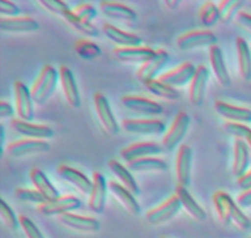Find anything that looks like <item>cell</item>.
Segmentation results:
<instances>
[{"mask_svg":"<svg viewBox=\"0 0 251 238\" xmlns=\"http://www.w3.org/2000/svg\"><path fill=\"white\" fill-rule=\"evenodd\" d=\"M15 109L19 119L32 122L34 118V101L31 95V88L21 81H15Z\"/></svg>","mask_w":251,"mask_h":238,"instance_id":"5b68a950","label":"cell"},{"mask_svg":"<svg viewBox=\"0 0 251 238\" xmlns=\"http://www.w3.org/2000/svg\"><path fill=\"white\" fill-rule=\"evenodd\" d=\"M250 238H251V237H250Z\"/></svg>","mask_w":251,"mask_h":238,"instance_id":"680465c9","label":"cell"},{"mask_svg":"<svg viewBox=\"0 0 251 238\" xmlns=\"http://www.w3.org/2000/svg\"><path fill=\"white\" fill-rule=\"evenodd\" d=\"M108 167H109V169L112 171V173L119 179L122 185H124L125 188L129 189L135 196L139 195V184H137L136 179H135L131 171H130L127 167H125L124 164H122L119 161H117V159H110V161L108 162Z\"/></svg>","mask_w":251,"mask_h":238,"instance_id":"1f68e13d","label":"cell"},{"mask_svg":"<svg viewBox=\"0 0 251 238\" xmlns=\"http://www.w3.org/2000/svg\"><path fill=\"white\" fill-rule=\"evenodd\" d=\"M39 4H41L47 11L51 12V14L56 15V16H60L61 19H64L65 15L71 11V9L69 7V5L66 4V2L59 1V0H41Z\"/></svg>","mask_w":251,"mask_h":238,"instance_id":"7bdbcfd3","label":"cell"},{"mask_svg":"<svg viewBox=\"0 0 251 238\" xmlns=\"http://www.w3.org/2000/svg\"><path fill=\"white\" fill-rule=\"evenodd\" d=\"M199 17H200V21L202 24V26L213 27L220 21L218 5L215 4L213 1L203 2L200 9V12H199Z\"/></svg>","mask_w":251,"mask_h":238,"instance_id":"f35d334b","label":"cell"},{"mask_svg":"<svg viewBox=\"0 0 251 238\" xmlns=\"http://www.w3.org/2000/svg\"><path fill=\"white\" fill-rule=\"evenodd\" d=\"M56 173L59 174V177L63 181L71 184L81 194L91 195V191H92L93 188V181L88 178L85 173L70 166H66V164H60V166L56 167Z\"/></svg>","mask_w":251,"mask_h":238,"instance_id":"7c38bea8","label":"cell"},{"mask_svg":"<svg viewBox=\"0 0 251 238\" xmlns=\"http://www.w3.org/2000/svg\"><path fill=\"white\" fill-rule=\"evenodd\" d=\"M176 195L178 196V199L180 200L181 208L189 213L191 218H194L195 221L199 222H202L207 218V213L203 210L202 206L198 203V201L194 199V196L191 195L189 189L186 186L183 185H176Z\"/></svg>","mask_w":251,"mask_h":238,"instance_id":"83f0119b","label":"cell"},{"mask_svg":"<svg viewBox=\"0 0 251 238\" xmlns=\"http://www.w3.org/2000/svg\"><path fill=\"white\" fill-rule=\"evenodd\" d=\"M162 238H166V237H162Z\"/></svg>","mask_w":251,"mask_h":238,"instance_id":"9f6ffc18","label":"cell"},{"mask_svg":"<svg viewBox=\"0 0 251 238\" xmlns=\"http://www.w3.org/2000/svg\"><path fill=\"white\" fill-rule=\"evenodd\" d=\"M74 48H75L76 54L85 60H93L102 54L100 47L90 39H78Z\"/></svg>","mask_w":251,"mask_h":238,"instance_id":"74e56055","label":"cell"},{"mask_svg":"<svg viewBox=\"0 0 251 238\" xmlns=\"http://www.w3.org/2000/svg\"><path fill=\"white\" fill-rule=\"evenodd\" d=\"M250 152L249 145L243 140L234 141V157H233V176L237 179L244 176L249 171Z\"/></svg>","mask_w":251,"mask_h":238,"instance_id":"f546056e","label":"cell"},{"mask_svg":"<svg viewBox=\"0 0 251 238\" xmlns=\"http://www.w3.org/2000/svg\"><path fill=\"white\" fill-rule=\"evenodd\" d=\"M171 55L164 49H158L156 51L154 55L151 59L142 64L136 71V76L141 82H147V81L156 80L158 74L161 73L162 69L168 64Z\"/></svg>","mask_w":251,"mask_h":238,"instance_id":"30bf717a","label":"cell"},{"mask_svg":"<svg viewBox=\"0 0 251 238\" xmlns=\"http://www.w3.org/2000/svg\"><path fill=\"white\" fill-rule=\"evenodd\" d=\"M100 9L103 15L120 24L134 26L137 22V15L131 7L115 1H100Z\"/></svg>","mask_w":251,"mask_h":238,"instance_id":"5bb4252c","label":"cell"},{"mask_svg":"<svg viewBox=\"0 0 251 238\" xmlns=\"http://www.w3.org/2000/svg\"><path fill=\"white\" fill-rule=\"evenodd\" d=\"M12 129L17 134L22 135L26 139L32 140H47L54 136V130L44 124H34L32 122H25L21 119H11L10 123Z\"/></svg>","mask_w":251,"mask_h":238,"instance_id":"9a60e30c","label":"cell"},{"mask_svg":"<svg viewBox=\"0 0 251 238\" xmlns=\"http://www.w3.org/2000/svg\"><path fill=\"white\" fill-rule=\"evenodd\" d=\"M122 103L127 110L144 115H159L163 113V107L159 103L140 96L126 95L122 98Z\"/></svg>","mask_w":251,"mask_h":238,"instance_id":"ac0fdd59","label":"cell"},{"mask_svg":"<svg viewBox=\"0 0 251 238\" xmlns=\"http://www.w3.org/2000/svg\"><path fill=\"white\" fill-rule=\"evenodd\" d=\"M212 203L221 222L225 225H230L232 223L230 216H232L233 206L235 205V201L233 200L232 196L226 191H216L212 196Z\"/></svg>","mask_w":251,"mask_h":238,"instance_id":"4dcf8cb0","label":"cell"},{"mask_svg":"<svg viewBox=\"0 0 251 238\" xmlns=\"http://www.w3.org/2000/svg\"><path fill=\"white\" fill-rule=\"evenodd\" d=\"M59 76H60V85L63 90L64 96H65L66 102L69 103L71 108L81 107V96L78 86L76 83V79L74 76L73 71L65 65H61L59 68Z\"/></svg>","mask_w":251,"mask_h":238,"instance_id":"2e32d148","label":"cell"},{"mask_svg":"<svg viewBox=\"0 0 251 238\" xmlns=\"http://www.w3.org/2000/svg\"><path fill=\"white\" fill-rule=\"evenodd\" d=\"M164 5H166L168 9L176 10L178 9L179 5H180V1H176V0H173V1H172V0H169V1H164Z\"/></svg>","mask_w":251,"mask_h":238,"instance_id":"f5cc1de1","label":"cell"},{"mask_svg":"<svg viewBox=\"0 0 251 238\" xmlns=\"http://www.w3.org/2000/svg\"><path fill=\"white\" fill-rule=\"evenodd\" d=\"M29 179H31L32 184H33L34 189L41 193V195L46 199L47 203L56 200V199H59L61 196L58 189L49 181L48 177L46 176V173L42 169H31V172H29Z\"/></svg>","mask_w":251,"mask_h":238,"instance_id":"4316f807","label":"cell"},{"mask_svg":"<svg viewBox=\"0 0 251 238\" xmlns=\"http://www.w3.org/2000/svg\"><path fill=\"white\" fill-rule=\"evenodd\" d=\"M144 85L150 93L164 101H176L180 98V92L176 88H173L171 86L166 85V83L161 82L158 79L147 81Z\"/></svg>","mask_w":251,"mask_h":238,"instance_id":"e575fe53","label":"cell"},{"mask_svg":"<svg viewBox=\"0 0 251 238\" xmlns=\"http://www.w3.org/2000/svg\"><path fill=\"white\" fill-rule=\"evenodd\" d=\"M15 114V109L10 103L1 101L0 102V118L5 119V118H11Z\"/></svg>","mask_w":251,"mask_h":238,"instance_id":"f907efd6","label":"cell"},{"mask_svg":"<svg viewBox=\"0 0 251 238\" xmlns=\"http://www.w3.org/2000/svg\"><path fill=\"white\" fill-rule=\"evenodd\" d=\"M21 12V9L14 4L12 1H6V0H1L0 1V15L5 19H12V17H17Z\"/></svg>","mask_w":251,"mask_h":238,"instance_id":"7dc6e473","label":"cell"},{"mask_svg":"<svg viewBox=\"0 0 251 238\" xmlns=\"http://www.w3.org/2000/svg\"><path fill=\"white\" fill-rule=\"evenodd\" d=\"M156 51L150 47H131V48H114L113 54L122 63L126 64H142L154 55Z\"/></svg>","mask_w":251,"mask_h":238,"instance_id":"603a6c76","label":"cell"},{"mask_svg":"<svg viewBox=\"0 0 251 238\" xmlns=\"http://www.w3.org/2000/svg\"><path fill=\"white\" fill-rule=\"evenodd\" d=\"M210 63L217 82L223 87H229L232 85V80H230L229 73H228L222 49L217 44L210 48Z\"/></svg>","mask_w":251,"mask_h":238,"instance_id":"f1b7e54d","label":"cell"},{"mask_svg":"<svg viewBox=\"0 0 251 238\" xmlns=\"http://www.w3.org/2000/svg\"><path fill=\"white\" fill-rule=\"evenodd\" d=\"M15 198L24 203H31L37 204V205H42V204L47 203L46 199L41 195L39 191L36 189H27V188H19L15 190Z\"/></svg>","mask_w":251,"mask_h":238,"instance_id":"60d3db41","label":"cell"},{"mask_svg":"<svg viewBox=\"0 0 251 238\" xmlns=\"http://www.w3.org/2000/svg\"><path fill=\"white\" fill-rule=\"evenodd\" d=\"M1 129V154H4L5 151V129H4V125L0 127Z\"/></svg>","mask_w":251,"mask_h":238,"instance_id":"db71d44e","label":"cell"},{"mask_svg":"<svg viewBox=\"0 0 251 238\" xmlns=\"http://www.w3.org/2000/svg\"><path fill=\"white\" fill-rule=\"evenodd\" d=\"M190 127V115L186 112H178L171 128L162 139V146L166 151H173L181 142Z\"/></svg>","mask_w":251,"mask_h":238,"instance_id":"7a4b0ae2","label":"cell"},{"mask_svg":"<svg viewBox=\"0 0 251 238\" xmlns=\"http://www.w3.org/2000/svg\"><path fill=\"white\" fill-rule=\"evenodd\" d=\"M237 183H238V186H239L243 191L251 189V169L250 171H248L244 176L240 177L239 179H237Z\"/></svg>","mask_w":251,"mask_h":238,"instance_id":"816d5d0a","label":"cell"},{"mask_svg":"<svg viewBox=\"0 0 251 238\" xmlns=\"http://www.w3.org/2000/svg\"><path fill=\"white\" fill-rule=\"evenodd\" d=\"M127 168L135 173H161L168 171L169 166L166 161L157 157H146L127 163Z\"/></svg>","mask_w":251,"mask_h":238,"instance_id":"d6a6232c","label":"cell"},{"mask_svg":"<svg viewBox=\"0 0 251 238\" xmlns=\"http://www.w3.org/2000/svg\"><path fill=\"white\" fill-rule=\"evenodd\" d=\"M108 189L113 194L115 200L119 201L120 205L127 212H130L131 215H139L141 212V208H140V204L137 203L136 196L129 189H126L124 185H122V184L114 181L108 182Z\"/></svg>","mask_w":251,"mask_h":238,"instance_id":"484cf974","label":"cell"},{"mask_svg":"<svg viewBox=\"0 0 251 238\" xmlns=\"http://www.w3.org/2000/svg\"><path fill=\"white\" fill-rule=\"evenodd\" d=\"M59 80H60V76H59L58 70L49 64L44 65L39 75L34 80L33 85L31 86V95L34 105L43 106L44 103H47V101L51 97L55 91Z\"/></svg>","mask_w":251,"mask_h":238,"instance_id":"6da1fadb","label":"cell"},{"mask_svg":"<svg viewBox=\"0 0 251 238\" xmlns=\"http://www.w3.org/2000/svg\"><path fill=\"white\" fill-rule=\"evenodd\" d=\"M247 144L249 145V147H251V135L249 137H248V140H247Z\"/></svg>","mask_w":251,"mask_h":238,"instance_id":"11a10c76","label":"cell"},{"mask_svg":"<svg viewBox=\"0 0 251 238\" xmlns=\"http://www.w3.org/2000/svg\"><path fill=\"white\" fill-rule=\"evenodd\" d=\"M238 54V65L240 76L244 81L251 80V48L244 38L239 37L235 42Z\"/></svg>","mask_w":251,"mask_h":238,"instance_id":"836d02e7","label":"cell"},{"mask_svg":"<svg viewBox=\"0 0 251 238\" xmlns=\"http://www.w3.org/2000/svg\"><path fill=\"white\" fill-rule=\"evenodd\" d=\"M235 22H237L240 27H243V28L247 29L248 32L251 33V14H249V12L240 11L239 14H238V16L235 17Z\"/></svg>","mask_w":251,"mask_h":238,"instance_id":"c3c4849f","label":"cell"},{"mask_svg":"<svg viewBox=\"0 0 251 238\" xmlns=\"http://www.w3.org/2000/svg\"><path fill=\"white\" fill-rule=\"evenodd\" d=\"M208 79H210V71L205 65H199L195 76L189 87V98L193 106L201 107L205 101L206 90H207Z\"/></svg>","mask_w":251,"mask_h":238,"instance_id":"ffe728a7","label":"cell"},{"mask_svg":"<svg viewBox=\"0 0 251 238\" xmlns=\"http://www.w3.org/2000/svg\"><path fill=\"white\" fill-rule=\"evenodd\" d=\"M39 24L29 16L0 19V31L4 33H32L39 29Z\"/></svg>","mask_w":251,"mask_h":238,"instance_id":"cb8c5ba5","label":"cell"},{"mask_svg":"<svg viewBox=\"0 0 251 238\" xmlns=\"http://www.w3.org/2000/svg\"><path fill=\"white\" fill-rule=\"evenodd\" d=\"M120 125L125 132L135 135H162L167 129L159 119H124Z\"/></svg>","mask_w":251,"mask_h":238,"instance_id":"9c48e42d","label":"cell"},{"mask_svg":"<svg viewBox=\"0 0 251 238\" xmlns=\"http://www.w3.org/2000/svg\"><path fill=\"white\" fill-rule=\"evenodd\" d=\"M162 151H163V146L157 142L140 141L124 147L120 151V157L126 163H130V162L146 159V157H154L156 155H161Z\"/></svg>","mask_w":251,"mask_h":238,"instance_id":"ba28073f","label":"cell"},{"mask_svg":"<svg viewBox=\"0 0 251 238\" xmlns=\"http://www.w3.org/2000/svg\"><path fill=\"white\" fill-rule=\"evenodd\" d=\"M93 188L91 191L90 200H88V208L92 212L102 213L105 208L108 193V183L105 177L100 172H93L92 176Z\"/></svg>","mask_w":251,"mask_h":238,"instance_id":"d6986e66","label":"cell"},{"mask_svg":"<svg viewBox=\"0 0 251 238\" xmlns=\"http://www.w3.org/2000/svg\"><path fill=\"white\" fill-rule=\"evenodd\" d=\"M0 216H1L2 221H4V223L6 225V227L9 228V230L11 231L19 230L20 227L19 218L16 217L14 210L10 208V205L4 200V199H1V201H0Z\"/></svg>","mask_w":251,"mask_h":238,"instance_id":"b9f144b4","label":"cell"},{"mask_svg":"<svg viewBox=\"0 0 251 238\" xmlns=\"http://www.w3.org/2000/svg\"><path fill=\"white\" fill-rule=\"evenodd\" d=\"M250 48H251V46H250Z\"/></svg>","mask_w":251,"mask_h":238,"instance_id":"6f0895ef","label":"cell"},{"mask_svg":"<svg viewBox=\"0 0 251 238\" xmlns=\"http://www.w3.org/2000/svg\"><path fill=\"white\" fill-rule=\"evenodd\" d=\"M50 150V145L46 140H32V139H22L12 141L7 145V152L11 157L20 159V157H26L29 155L43 154Z\"/></svg>","mask_w":251,"mask_h":238,"instance_id":"4fadbf2b","label":"cell"},{"mask_svg":"<svg viewBox=\"0 0 251 238\" xmlns=\"http://www.w3.org/2000/svg\"><path fill=\"white\" fill-rule=\"evenodd\" d=\"M102 31L104 36L110 42L115 44L118 48H131V47H141L142 38L137 34L125 32L123 29L118 28L114 25L104 24L102 27Z\"/></svg>","mask_w":251,"mask_h":238,"instance_id":"7402d4cb","label":"cell"},{"mask_svg":"<svg viewBox=\"0 0 251 238\" xmlns=\"http://www.w3.org/2000/svg\"><path fill=\"white\" fill-rule=\"evenodd\" d=\"M63 20H65L66 24L70 25V26L73 27L75 31L80 32V33L83 34V36H86V37H98L100 36V31H98V28L95 26V25L81 20L80 17H77L75 14H74L73 10H71L70 12H68Z\"/></svg>","mask_w":251,"mask_h":238,"instance_id":"d590c367","label":"cell"},{"mask_svg":"<svg viewBox=\"0 0 251 238\" xmlns=\"http://www.w3.org/2000/svg\"><path fill=\"white\" fill-rule=\"evenodd\" d=\"M217 36L212 31L208 29H198V31H190L181 34L176 39V46L180 51L188 52L196 48H203V47H211L217 44Z\"/></svg>","mask_w":251,"mask_h":238,"instance_id":"3957f363","label":"cell"},{"mask_svg":"<svg viewBox=\"0 0 251 238\" xmlns=\"http://www.w3.org/2000/svg\"><path fill=\"white\" fill-rule=\"evenodd\" d=\"M181 204L178 196L173 195L168 200L163 201L161 205L151 209L146 212V221L152 226L163 225L174 217L180 211Z\"/></svg>","mask_w":251,"mask_h":238,"instance_id":"8992f818","label":"cell"},{"mask_svg":"<svg viewBox=\"0 0 251 238\" xmlns=\"http://www.w3.org/2000/svg\"><path fill=\"white\" fill-rule=\"evenodd\" d=\"M215 110L226 122L242 123V124L251 123V110L249 108L238 107L225 101H216Z\"/></svg>","mask_w":251,"mask_h":238,"instance_id":"d4e9b609","label":"cell"},{"mask_svg":"<svg viewBox=\"0 0 251 238\" xmlns=\"http://www.w3.org/2000/svg\"><path fill=\"white\" fill-rule=\"evenodd\" d=\"M230 218H232V223H234L239 230L247 231L250 228L251 226L250 218L243 212V210L240 209V206L238 205V204H235V205L233 206L232 216H230Z\"/></svg>","mask_w":251,"mask_h":238,"instance_id":"bcb514c9","label":"cell"},{"mask_svg":"<svg viewBox=\"0 0 251 238\" xmlns=\"http://www.w3.org/2000/svg\"><path fill=\"white\" fill-rule=\"evenodd\" d=\"M237 204L240 208H251V189L242 191V194H239V196L237 198Z\"/></svg>","mask_w":251,"mask_h":238,"instance_id":"681fc988","label":"cell"},{"mask_svg":"<svg viewBox=\"0 0 251 238\" xmlns=\"http://www.w3.org/2000/svg\"><path fill=\"white\" fill-rule=\"evenodd\" d=\"M93 105H95L98 120L104 132L109 135H117L120 130V125L118 124V120L113 113L108 98L103 93L96 92L93 96Z\"/></svg>","mask_w":251,"mask_h":238,"instance_id":"277c9868","label":"cell"},{"mask_svg":"<svg viewBox=\"0 0 251 238\" xmlns=\"http://www.w3.org/2000/svg\"><path fill=\"white\" fill-rule=\"evenodd\" d=\"M196 70H198V68L193 63L185 61L173 70L162 74L161 76H158V80L173 88L183 87V86L190 85L194 76H195Z\"/></svg>","mask_w":251,"mask_h":238,"instance_id":"52a82bcc","label":"cell"},{"mask_svg":"<svg viewBox=\"0 0 251 238\" xmlns=\"http://www.w3.org/2000/svg\"><path fill=\"white\" fill-rule=\"evenodd\" d=\"M58 221L66 228L82 233H95L100 228V222L97 218L80 216L71 212L58 216Z\"/></svg>","mask_w":251,"mask_h":238,"instance_id":"44dd1931","label":"cell"},{"mask_svg":"<svg viewBox=\"0 0 251 238\" xmlns=\"http://www.w3.org/2000/svg\"><path fill=\"white\" fill-rule=\"evenodd\" d=\"M191 168H193V149L188 144L179 147L176 159V172L179 185L188 188L191 182Z\"/></svg>","mask_w":251,"mask_h":238,"instance_id":"e0dca14e","label":"cell"},{"mask_svg":"<svg viewBox=\"0 0 251 238\" xmlns=\"http://www.w3.org/2000/svg\"><path fill=\"white\" fill-rule=\"evenodd\" d=\"M243 5H244V1H242V0H223V1H221L218 4L220 21L222 24H229L238 16Z\"/></svg>","mask_w":251,"mask_h":238,"instance_id":"8d00e7d4","label":"cell"},{"mask_svg":"<svg viewBox=\"0 0 251 238\" xmlns=\"http://www.w3.org/2000/svg\"><path fill=\"white\" fill-rule=\"evenodd\" d=\"M223 129L228 135L234 137L235 140H243L247 141L248 137L251 135V129L248 125L242 124V123H230L226 122L223 124Z\"/></svg>","mask_w":251,"mask_h":238,"instance_id":"ab89813d","label":"cell"},{"mask_svg":"<svg viewBox=\"0 0 251 238\" xmlns=\"http://www.w3.org/2000/svg\"><path fill=\"white\" fill-rule=\"evenodd\" d=\"M82 203L78 198L74 195H61L56 200L50 203H44L37 206L38 211L44 216H61L78 210Z\"/></svg>","mask_w":251,"mask_h":238,"instance_id":"8fae6325","label":"cell"},{"mask_svg":"<svg viewBox=\"0 0 251 238\" xmlns=\"http://www.w3.org/2000/svg\"><path fill=\"white\" fill-rule=\"evenodd\" d=\"M20 227L22 228L24 233L27 238H44L43 233L41 232L36 223L32 220H29L26 216H20Z\"/></svg>","mask_w":251,"mask_h":238,"instance_id":"f6af8a7d","label":"cell"},{"mask_svg":"<svg viewBox=\"0 0 251 238\" xmlns=\"http://www.w3.org/2000/svg\"><path fill=\"white\" fill-rule=\"evenodd\" d=\"M73 11L76 16L80 17L83 21L90 22V24H92V22L95 21L96 17H97V10H96V7L93 6V5L88 4V2L78 4Z\"/></svg>","mask_w":251,"mask_h":238,"instance_id":"ee69618b","label":"cell"}]
</instances>
